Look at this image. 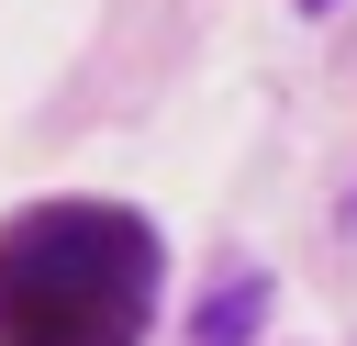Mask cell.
<instances>
[{"instance_id": "3957f363", "label": "cell", "mask_w": 357, "mask_h": 346, "mask_svg": "<svg viewBox=\"0 0 357 346\" xmlns=\"http://www.w3.org/2000/svg\"><path fill=\"white\" fill-rule=\"evenodd\" d=\"M301 11H335V0H301Z\"/></svg>"}, {"instance_id": "6da1fadb", "label": "cell", "mask_w": 357, "mask_h": 346, "mask_svg": "<svg viewBox=\"0 0 357 346\" xmlns=\"http://www.w3.org/2000/svg\"><path fill=\"white\" fill-rule=\"evenodd\" d=\"M167 246L134 201H33L0 223V346H145Z\"/></svg>"}, {"instance_id": "7a4b0ae2", "label": "cell", "mask_w": 357, "mask_h": 346, "mask_svg": "<svg viewBox=\"0 0 357 346\" xmlns=\"http://www.w3.org/2000/svg\"><path fill=\"white\" fill-rule=\"evenodd\" d=\"M257 313H268V279H223V290L201 301V324H190V335H201V346H245V335H257Z\"/></svg>"}]
</instances>
